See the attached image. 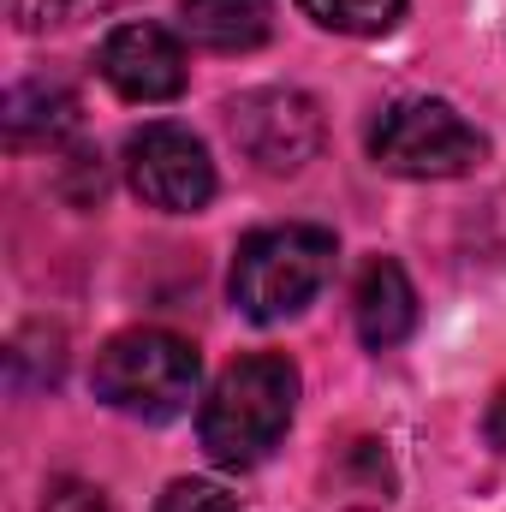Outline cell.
<instances>
[{
  "label": "cell",
  "instance_id": "cell-15",
  "mask_svg": "<svg viewBox=\"0 0 506 512\" xmlns=\"http://www.w3.org/2000/svg\"><path fill=\"white\" fill-rule=\"evenodd\" d=\"M489 441H495V447L506 453V393L495 399V405H489Z\"/></svg>",
  "mask_w": 506,
  "mask_h": 512
},
{
  "label": "cell",
  "instance_id": "cell-13",
  "mask_svg": "<svg viewBox=\"0 0 506 512\" xmlns=\"http://www.w3.org/2000/svg\"><path fill=\"white\" fill-rule=\"evenodd\" d=\"M155 512H239V501L227 495V489H215V483H173Z\"/></svg>",
  "mask_w": 506,
  "mask_h": 512
},
{
  "label": "cell",
  "instance_id": "cell-4",
  "mask_svg": "<svg viewBox=\"0 0 506 512\" xmlns=\"http://www.w3.org/2000/svg\"><path fill=\"white\" fill-rule=\"evenodd\" d=\"M370 155L399 179H459L489 155V137L447 102L405 96L381 108V120L370 126Z\"/></svg>",
  "mask_w": 506,
  "mask_h": 512
},
{
  "label": "cell",
  "instance_id": "cell-14",
  "mask_svg": "<svg viewBox=\"0 0 506 512\" xmlns=\"http://www.w3.org/2000/svg\"><path fill=\"white\" fill-rule=\"evenodd\" d=\"M48 512H114V501H108L96 483H54Z\"/></svg>",
  "mask_w": 506,
  "mask_h": 512
},
{
  "label": "cell",
  "instance_id": "cell-11",
  "mask_svg": "<svg viewBox=\"0 0 506 512\" xmlns=\"http://www.w3.org/2000/svg\"><path fill=\"white\" fill-rule=\"evenodd\" d=\"M322 30H340V36H381L399 24L405 0H298Z\"/></svg>",
  "mask_w": 506,
  "mask_h": 512
},
{
  "label": "cell",
  "instance_id": "cell-5",
  "mask_svg": "<svg viewBox=\"0 0 506 512\" xmlns=\"http://www.w3.org/2000/svg\"><path fill=\"white\" fill-rule=\"evenodd\" d=\"M126 179L161 215H197L215 197V161H209L203 137H191L185 126H167V120L126 137Z\"/></svg>",
  "mask_w": 506,
  "mask_h": 512
},
{
  "label": "cell",
  "instance_id": "cell-3",
  "mask_svg": "<svg viewBox=\"0 0 506 512\" xmlns=\"http://www.w3.org/2000/svg\"><path fill=\"white\" fill-rule=\"evenodd\" d=\"M334 233L310 221L262 227L233 256V304L251 322H286L298 316L334 274Z\"/></svg>",
  "mask_w": 506,
  "mask_h": 512
},
{
  "label": "cell",
  "instance_id": "cell-7",
  "mask_svg": "<svg viewBox=\"0 0 506 512\" xmlns=\"http://www.w3.org/2000/svg\"><path fill=\"white\" fill-rule=\"evenodd\" d=\"M102 78L126 96V102H173L191 78L185 42L167 24H120L102 42Z\"/></svg>",
  "mask_w": 506,
  "mask_h": 512
},
{
  "label": "cell",
  "instance_id": "cell-8",
  "mask_svg": "<svg viewBox=\"0 0 506 512\" xmlns=\"http://www.w3.org/2000/svg\"><path fill=\"white\" fill-rule=\"evenodd\" d=\"M352 322H358V340H364L370 352H393V346L417 328V292H411V274H405L393 256H370V262L358 268Z\"/></svg>",
  "mask_w": 506,
  "mask_h": 512
},
{
  "label": "cell",
  "instance_id": "cell-2",
  "mask_svg": "<svg viewBox=\"0 0 506 512\" xmlns=\"http://www.w3.org/2000/svg\"><path fill=\"white\" fill-rule=\"evenodd\" d=\"M203 382V358L191 340L167 328H131L114 334L96 358V399L126 411L137 423H173L191 411Z\"/></svg>",
  "mask_w": 506,
  "mask_h": 512
},
{
  "label": "cell",
  "instance_id": "cell-12",
  "mask_svg": "<svg viewBox=\"0 0 506 512\" xmlns=\"http://www.w3.org/2000/svg\"><path fill=\"white\" fill-rule=\"evenodd\" d=\"M126 0H6V12L24 24V30H54V24H84L96 12H114Z\"/></svg>",
  "mask_w": 506,
  "mask_h": 512
},
{
  "label": "cell",
  "instance_id": "cell-9",
  "mask_svg": "<svg viewBox=\"0 0 506 512\" xmlns=\"http://www.w3.org/2000/svg\"><path fill=\"white\" fill-rule=\"evenodd\" d=\"M179 24L209 54H251L274 30V0H179Z\"/></svg>",
  "mask_w": 506,
  "mask_h": 512
},
{
  "label": "cell",
  "instance_id": "cell-10",
  "mask_svg": "<svg viewBox=\"0 0 506 512\" xmlns=\"http://www.w3.org/2000/svg\"><path fill=\"white\" fill-rule=\"evenodd\" d=\"M78 120V102L60 90V84H48V78H36V84H18L12 96H6V137L24 149V143H54V137H66Z\"/></svg>",
  "mask_w": 506,
  "mask_h": 512
},
{
  "label": "cell",
  "instance_id": "cell-1",
  "mask_svg": "<svg viewBox=\"0 0 506 512\" xmlns=\"http://www.w3.org/2000/svg\"><path fill=\"white\" fill-rule=\"evenodd\" d=\"M292 411H298V370L292 358L280 352H251L239 364H227L203 411H197V435H203V453L221 465V471H251L262 465L280 435L292 429Z\"/></svg>",
  "mask_w": 506,
  "mask_h": 512
},
{
  "label": "cell",
  "instance_id": "cell-6",
  "mask_svg": "<svg viewBox=\"0 0 506 512\" xmlns=\"http://www.w3.org/2000/svg\"><path fill=\"white\" fill-rule=\"evenodd\" d=\"M227 126L262 173H298L322 149V114L304 90H245L227 102Z\"/></svg>",
  "mask_w": 506,
  "mask_h": 512
}]
</instances>
